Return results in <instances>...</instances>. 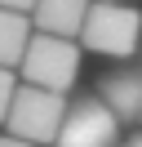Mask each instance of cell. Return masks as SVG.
Here are the masks:
<instances>
[{
  "label": "cell",
  "mask_w": 142,
  "mask_h": 147,
  "mask_svg": "<svg viewBox=\"0 0 142 147\" xmlns=\"http://www.w3.org/2000/svg\"><path fill=\"white\" fill-rule=\"evenodd\" d=\"M76 45L93 49L102 58H133L142 45V13L124 0H89Z\"/></svg>",
  "instance_id": "6da1fadb"
},
{
  "label": "cell",
  "mask_w": 142,
  "mask_h": 147,
  "mask_svg": "<svg viewBox=\"0 0 142 147\" xmlns=\"http://www.w3.org/2000/svg\"><path fill=\"white\" fill-rule=\"evenodd\" d=\"M22 76V85H36V89H53L67 94L80 76V45L67 36H44V31H31L22 58L13 67Z\"/></svg>",
  "instance_id": "7a4b0ae2"
},
{
  "label": "cell",
  "mask_w": 142,
  "mask_h": 147,
  "mask_svg": "<svg viewBox=\"0 0 142 147\" xmlns=\"http://www.w3.org/2000/svg\"><path fill=\"white\" fill-rule=\"evenodd\" d=\"M62 111H67V94H53V89H36V85H18L13 102L5 111V134L27 138L36 147H53V134L62 125Z\"/></svg>",
  "instance_id": "3957f363"
},
{
  "label": "cell",
  "mask_w": 142,
  "mask_h": 147,
  "mask_svg": "<svg viewBox=\"0 0 142 147\" xmlns=\"http://www.w3.org/2000/svg\"><path fill=\"white\" fill-rule=\"evenodd\" d=\"M115 143H120V120L98 102V94H84L76 102L67 98L53 147H115Z\"/></svg>",
  "instance_id": "277c9868"
},
{
  "label": "cell",
  "mask_w": 142,
  "mask_h": 147,
  "mask_svg": "<svg viewBox=\"0 0 142 147\" xmlns=\"http://www.w3.org/2000/svg\"><path fill=\"white\" fill-rule=\"evenodd\" d=\"M98 102L120 125L124 120H138V111H142V71H107L98 80Z\"/></svg>",
  "instance_id": "5b68a950"
},
{
  "label": "cell",
  "mask_w": 142,
  "mask_h": 147,
  "mask_svg": "<svg viewBox=\"0 0 142 147\" xmlns=\"http://www.w3.org/2000/svg\"><path fill=\"white\" fill-rule=\"evenodd\" d=\"M89 13V0H36L31 5V31H44V36H80V22Z\"/></svg>",
  "instance_id": "8992f818"
},
{
  "label": "cell",
  "mask_w": 142,
  "mask_h": 147,
  "mask_svg": "<svg viewBox=\"0 0 142 147\" xmlns=\"http://www.w3.org/2000/svg\"><path fill=\"white\" fill-rule=\"evenodd\" d=\"M27 40H31V18L18 9H0V67H18Z\"/></svg>",
  "instance_id": "52a82bcc"
},
{
  "label": "cell",
  "mask_w": 142,
  "mask_h": 147,
  "mask_svg": "<svg viewBox=\"0 0 142 147\" xmlns=\"http://www.w3.org/2000/svg\"><path fill=\"white\" fill-rule=\"evenodd\" d=\"M13 89H18V71L13 67H0V120H5L9 102H13Z\"/></svg>",
  "instance_id": "ba28073f"
},
{
  "label": "cell",
  "mask_w": 142,
  "mask_h": 147,
  "mask_svg": "<svg viewBox=\"0 0 142 147\" xmlns=\"http://www.w3.org/2000/svg\"><path fill=\"white\" fill-rule=\"evenodd\" d=\"M36 0H0V9H18V13H31Z\"/></svg>",
  "instance_id": "9c48e42d"
},
{
  "label": "cell",
  "mask_w": 142,
  "mask_h": 147,
  "mask_svg": "<svg viewBox=\"0 0 142 147\" xmlns=\"http://www.w3.org/2000/svg\"><path fill=\"white\" fill-rule=\"evenodd\" d=\"M0 147H36V143H27V138H13V134H0Z\"/></svg>",
  "instance_id": "30bf717a"
},
{
  "label": "cell",
  "mask_w": 142,
  "mask_h": 147,
  "mask_svg": "<svg viewBox=\"0 0 142 147\" xmlns=\"http://www.w3.org/2000/svg\"><path fill=\"white\" fill-rule=\"evenodd\" d=\"M115 147H142V134H133L129 143H115Z\"/></svg>",
  "instance_id": "8fae6325"
},
{
  "label": "cell",
  "mask_w": 142,
  "mask_h": 147,
  "mask_svg": "<svg viewBox=\"0 0 142 147\" xmlns=\"http://www.w3.org/2000/svg\"><path fill=\"white\" fill-rule=\"evenodd\" d=\"M138 120H142V111H138Z\"/></svg>",
  "instance_id": "7c38bea8"
}]
</instances>
